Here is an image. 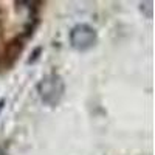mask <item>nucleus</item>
Returning a JSON list of instances; mask_svg holds the SVG:
<instances>
[{
    "mask_svg": "<svg viewBox=\"0 0 155 155\" xmlns=\"http://www.w3.org/2000/svg\"><path fill=\"white\" fill-rule=\"evenodd\" d=\"M0 155H6V152H5V150H3L2 147H0Z\"/></svg>",
    "mask_w": 155,
    "mask_h": 155,
    "instance_id": "nucleus-6",
    "label": "nucleus"
},
{
    "mask_svg": "<svg viewBox=\"0 0 155 155\" xmlns=\"http://www.w3.org/2000/svg\"><path fill=\"white\" fill-rule=\"evenodd\" d=\"M25 47V39L22 36H16L6 42L3 51H0V68L8 70L16 64L19 56L22 54Z\"/></svg>",
    "mask_w": 155,
    "mask_h": 155,
    "instance_id": "nucleus-3",
    "label": "nucleus"
},
{
    "mask_svg": "<svg viewBox=\"0 0 155 155\" xmlns=\"http://www.w3.org/2000/svg\"><path fill=\"white\" fill-rule=\"evenodd\" d=\"M41 50H42V48H36V51H34V53H33V58H31V59H30L28 62H34V61H36V59L39 58L37 54H39V53H41Z\"/></svg>",
    "mask_w": 155,
    "mask_h": 155,
    "instance_id": "nucleus-4",
    "label": "nucleus"
},
{
    "mask_svg": "<svg viewBox=\"0 0 155 155\" xmlns=\"http://www.w3.org/2000/svg\"><path fill=\"white\" fill-rule=\"evenodd\" d=\"M37 93L41 99L50 107H56L65 93V82L56 71L45 74L37 84Z\"/></svg>",
    "mask_w": 155,
    "mask_h": 155,
    "instance_id": "nucleus-1",
    "label": "nucleus"
},
{
    "mask_svg": "<svg viewBox=\"0 0 155 155\" xmlns=\"http://www.w3.org/2000/svg\"><path fill=\"white\" fill-rule=\"evenodd\" d=\"M3 106H5V99H0V112L3 110Z\"/></svg>",
    "mask_w": 155,
    "mask_h": 155,
    "instance_id": "nucleus-5",
    "label": "nucleus"
},
{
    "mask_svg": "<svg viewBox=\"0 0 155 155\" xmlns=\"http://www.w3.org/2000/svg\"><path fill=\"white\" fill-rule=\"evenodd\" d=\"M98 42V33L88 23H78L70 31V45L76 51H87Z\"/></svg>",
    "mask_w": 155,
    "mask_h": 155,
    "instance_id": "nucleus-2",
    "label": "nucleus"
}]
</instances>
